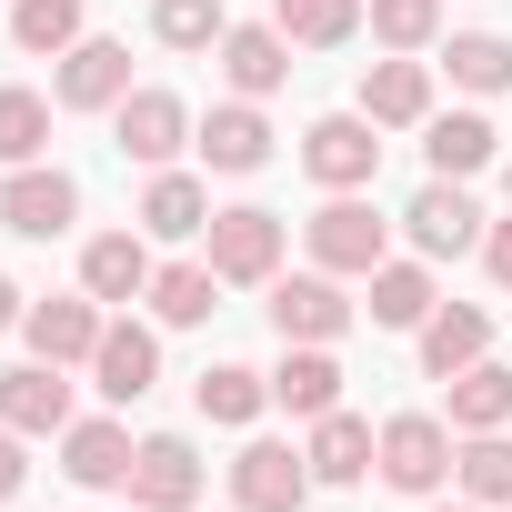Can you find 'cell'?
I'll return each mask as SVG.
<instances>
[{"mask_svg":"<svg viewBox=\"0 0 512 512\" xmlns=\"http://www.w3.org/2000/svg\"><path fill=\"white\" fill-rule=\"evenodd\" d=\"M372 472H382L392 492L432 502V492L452 482V422H442V412H392V422H382V452H372Z\"/></svg>","mask_w":512,"mask_h":512,"instance_id":"cell-1","label":"cell"},{"mask_svg":"<svg viewBox=\"0 0 512 512\" xmlns=\"http://www.w3.org/2000/svg\"><path fill=\"white\" fill-rule=\"evenodd\" d=\"M312 262H322V272H362V282H372V272L392 262V221H382L362 191H332V201L312 211Z\"/></svg>","mask_w":512,"mask_h":512,"instance_id":"cell-2","label":"cell"},{"mask_svg":"<svg viewBox=\"0 0 512 512\" xmlns=\"http://www.w3.org/2000/svg\"><path fill=\"white\" fill-rule=\"evenodd\" d=\"M211 272L221 282H282V211L241 201V211H211Z\"/></svg>","mask_w":512,"mask_h":512,"instance_id":"cell-3","label":"cell"},{"mask_svg":"<svg viewBox=\"0 0 512 512\" xmlns=\"http://www.w3.org/2000/svg\"><path fill=\"white\" fill-rule=\"evenodd\" d=\"M302 171H312L322 191H372V171H382V131H372L362 111H332V121L302 131Z\"/></svg>","mask_w":512,"mask_h":512,"instance_id":"cell-4","label":"cell"},{"mask_svg":"<svg viewBox=\"0 0 512 512\" xmlns=\"http://www.w3.org/2000/svg\"><path fill=\"white\" fill-rule=\"evenodd\" d=\"M71 221H81V181H71V171L21 161L11 181H0V231H21V241H61Z\"/></svg>","mask_w":512,"mask_h":512,"instance_id":"cell-5","label":"cell"},{"mask_svg":"<svg viewBox=\"0 0 512 512\" xmlns=\"http://www.w3.org/2000/svg\"><path fill=\"white\" fill-rule=\"evenodd\" d=\"M101 332H111V322H101V302H91V292H51V302H31V312H21L31 362H61V372H71V362H91V352H101Z\"/></svg>","mask_w":512,"mask_h":512,"instance_id":"cell-6","label":"cell"},{"mask_svg":"<svg viewBox=\"0 0 512 512\" xmlns=\"http://www.w3.org/2000/svg\"><path fill=\"white\" fill-rule=\"evenodd\" d=\"M231 502H241V512H302V502H312V462H302L292 442H241Z\"/></svg>","mask_w":512,"mask_h":512,"instance_id":"cell-7","label":"cell"},{"mask_svg":"<svg viewBox=\"0 0 512 512\" xmlns=\"http://www.w3.org/2000/svg\"><path fill=\"white\" fill-rule=\"evenodd\" d=\"M402 231H412L422 262H452V251H472V241H482V211H472V191H462V181H442V171H432V181L412 191Z\"/></svg>","mask_w":512,"mask_h":512,"instance_id":"cell-8","label":"cell"},{"mask_svg":"<svg viewBox=\"0 0 512 512\" xmlns=\"http://www.w3.org/2000/svg\"><path fill=\"white\" fill-rule=\"evenodd\" d=\"M272 332H282V342H342V332H352L342 272H292V282H272Z\"/></svg>","mask_w":512,"mask_h":512,"instance_id":"cell-9","label":"cell"},{"mask_svg":"<svg viewBox=\"0 0 512 512\" xmlns=\"http://www.w3.org/2000/svg\"><path fill=\"white\" fill-rule=\"evenodd\" d=\"M51 101H61V111H121V101H131V51H121V41H71Z\"/></svg>","mask_w":512,"mask_h":512,"instance_id":"cell-10","label":"cell"},{"mask_svg":"<svg viewBox=\"0 0 512 512\" xmlns=\"http://www.w3.org/2000/svg\"><path fill=\"white\" fill-rule=\"evenodd\" d=\"M362 121H372V131H422V121H432V61H412V51L372 61V71H362Z\"/></svg>","mask_w":512,"mask_h":512,"instance_id":"cell-11","label":"cell"},{"mask_svg":"<svg viewBox=\"0 0 512 512\" xmlns=\"http://www.w3.org/2000/svg\"><path fill=\"white\" fill-rule=\"evenodd\" d=\"M111 131H121V151H131V161L171 171V161H181V141H191V101H181V91H131V101L111 111Z\"/></svg>","mask_w":512,"mask_h":512,"instance_id":"cell-12","label":"cell"},{"mask_svg":"<svg viewBox=\"0 0 512 512\" xmlns=\"http://www.w3.org/2000/svg\"><path fill=\"white\" fill-rule=\"evenodd\" d=\"M131 502H141V512H191V502H201V452H191L181 432H151V442L131 452Z\"/></svg>","mask_w":512,"mask_h":512,"instance_id":"cell-13","label":"cell"},{"mask_svg":"<svg viewBox=\"0 0 512 512\" xmlns=\"http://www.w3.org/2000/svg\"><path fill=\"white\" fill-rule=\"evenodd\" d=\"M221 81H231L241 101H272V91L292 81V41H282L272 21H241V31H221Z\"/></svg>","mask_w":512,"mask_h":512,"instance_id":"cell-14","label":"cell"},{"mask_svg":"<svg viewBox=\"0 0 512 512\" xmlns=\"http://www.w3.org/2000/svg\"><path fill=\"white\" fill-rule=\"evenodd\" d=\"M0 422L11 432H71V382H61V362H21V372H0Z\"/></svg>","mask_w":512,"mask_h":512,"instance_id":"cell-15","label":"cell"},{"mask_svg":"<svg viewBox=\"0 0 512 512\" xmlns=\"http://www.w3.org/2000/svg\"><path fill=\"white\" fill-rule=\"evenodd\" d=\"M272 402H282V412H302V422L342 412V362H332V342H282V372H272Z\"/></svg>","mask_w":512,"mask_h":512,"instance_id":"cell-16","label":"cell"},{"mask_svg":"<svg viewBox=\"0 0 512 512\" xmlns=\"http://www.w3.org/2000/svg\"><path fill=\"white\" fill-rule=\"evenodd\" d=\"M472 362H492V312L442 302V312L422 322V372H432V382H452V372H472Z\"/></svg>","mask_w":512,"mask_h":512,"instance_id":"cell-17","label":"cell"},{"mask_svg":"<svg viewBox=\"0 0 512 512\" xmlns=\"http://www.w3.org/2000/svg\"><path fill=\"white\" fill-rule=\"evenodd\" d=\"M91 382H101V402H141V392L161 382V342H151L141 322H111L101 352H91Z\"/></svg>","mask_w":512,"mask_h":512,"instance_id":"cell-18","label":"cell"},{"mask_svg":"<svg viewBox=\"0 0 512 512\" xmlns=\"http://www.w3.org/2000/svg\"><path fill=\"white\" fill-rule=\"evenodd\" d=\"M81 292H91V302H141V292H151V241H141V231H101V241L81 251Z\"/></svg>","mask_w":512,"mask_h":512,"instance_id":"cell-19","label":"cell"},{"mask_svg":"<svg viewBox=\"0 0 512 512\" xmlns=\"http://www.w3.org/2000/svg\"><path fill=\"white\" fill-rule=\"evenodd\" d=\"M191 141H201V161H211V171H231V181L272 161V121L251 111V101H221V111H211V121H201Z\"/></svg>","mask_w":512,"mask_h":512,"instance_id":"cell-20","label":"cell"},{"mask_svg":"<svg viewBox=\"0 0 512 512\" xmlns=\"http://www.w3.org/2000/svg\"><path fill=\"white\" fill-rule=\"evenodd\" d=\"M372 452H382V432H372L362 412H322V422H312V442H302L312 482H362V472H372Z\"/></svg>","mask_w":512,"mask_h":512,"instance_id":"cell-21","label":"cell"},{"mask_svg":"<svg viewBox=\"0 0 512 512\" xmlns=\"http://www.w3.org/2000/svg\"><path fill=\"white\" fill-rule=\"evenodd\" d=\"M131 452H141V442H131L121 422H71V432H61V472H71L81 492H111V482H131Z\"/></svg>","mask_w":512,"mask_h":512,"instance_id":"cell-22","label":"cell"},{"mask_svg":"<svg viewBox=\"0 0 512 512\" xmlns=\"http://www.w3.org/2000/svg\"><path fill=\"white\" fill-rule=\"evenodd\" d=\"M141 231H151V241H191V231H211V191H201L191 171H151V191H141Z\"/></svg>","mask_w":512,"mask_h":512,"instance_id":"cell-23","label":"cell"},{"mask_svg":"<svg viewBox=\"0 0 512 512\" xmlns=\"http://www.w3.org/2000/svg\"><path fill=\"white\" fill-rule=\"evenodd\" d=\"M272 31L292 51H342L362 41V0H272Z\"/></svg>","mask_w":512,"mask_h":512,"instance_id":"cell-24","label":"cell"},{"mask_svg":"<svg viewBox=\"0 0 512 512\" xmlns=\"http://www.w3.org/2000/svg\"><path fill=\"white\" fill-rule=\"evenodd\" d=\"M191 402H201V422H262V402H272V372H251V362H211L201 382H191Z\"/></svg>","mask_w":512,"mask_h":512,"instance_id":"cell-25","label":"cell"},{"mask_svg":"<svg viewBox=\"0 0 512 512\" xmlns=\"http://www.w3.org/2000/svg\"><path fill=\"white\" fill-rule=\"evenodd\" d=\"M171 332H191V322H211L221 312V272L211 262H171V272H151V292H141Z\"/></svg>","mask_w":512,"mask_h":512,"instance_id":"cell-26","label":"cell"},{"mask_svg":"<svg viewBox=\"0 0 512 512\" xmlns=\"http://www.w3.org/2000/svg\"><path fill=\"white\" fill-rule=\"evenodd\" d=\"M432 312H442V292H432L422 262H382V272H372V322H382V332H422Z\"/></svg>","mask_w":512,"mask_h":512,"instance_id":"cell-27","label":"cell"},{"mask_svg":"<svg viewBox=\"0 0 512 512\" xmlns=\"http://www.w3.org/2000/svg\"><path fill=\"white\" fill-rule=\"evenodd\" d=\"M422 151H432L442 181H472V171L492 161V121H482V111H442V121H422Z\"/></svg>","mask_w":512,"mask_h":512,"instance_id":"cell-28","label":"cell"},{"mask_svg":"<svg viewBox=\"0 0 512 512\" xmlns=\"http://www.w3.org/2000/svg\"><path fill=\"white\" fill-rule=\"evenodd\" d=\"M502 422H512V372L502 362L452 372V432H502Z\"/></svg>","mask_w":512,"mask_h":512,"instance_id":"cell-29","label":"cell"},{"mask_svg":"<svg viewBox=\"0 0 512 512\" xmlns=\"http://www.w3.org/2000/svg\"><path fill=\"white\" fill-rule=\"evenodd\" d=\"M41 151H51V101H41L31 81H0V161L21 171V161H41Z\"/></svg>","mask_w":512,"mask_h":512,"instance_id":"cell-30","label":"cell"},{"mask_svg":"<svg viewBox=\"0 0 512 512\" xmlns=\"http://www.w3.org/2000/svg\"><path fill=\"white\" fill-rule=\"evenodd\" d=\"M452 482H462L472 502H512V432H462Z\"/></svg>","mask_w":512,"mask_h":512,"instance_id":"cell-31","label":"cell"},{"mask_svg":"<svg viewBox=\"0 0 512 512\" xmlns=\"http://www.w3.org/2000/svg\"><path fill=\"white\" fill-rule=\"evenodd\" d=\"M221 31H231L221 0H151V41L161 51H221Z\"/></svg>","mask_w":512,"mask_h":512,"instance_id":"cell-32","label":"cell"},{"mask_svg":"<svg viewBox=\"0 0 512 512\" xmlns=\"http://www.w3.org/2000/svg\"><path fill=\"white\" fill-rule=\"evenodd\" d=\"M442 71H452L462 91H512V41H502V31H452Z\"/></svg>","mask_w":512,"mask_h":512,"instance_id":"cell-33","label":"cell"},{"mask_svg":"<svg viewBox=\"0 0 512 512\" xmlns=\"http://www.w3.org/2000/svg\"><path fill=\"white\" fill-rule=\"evenodd\" d=\"M11 41L61 61L71 41H91V31H81V0H11Z\"/></svg>","mask_w":512,"mask_h":512,"instance_id":"cell-34","label":"cell"},{"mask_svg":"<svg viewBox=\"0 0 512 512\" xmlns=\"http://www.w3.org/2000/svg\"><path fill=\"white\" fill-rule=\"evenodd\" d=\"M362 21H372L382 51H422L442 31V0H362Z\"/></svg>","mask_w":512,"mask_h":512,"instance_id":"cell-35","label":"cell"},{"mask_svg":"<svg viewBox=\"0 0 512 512\" xmlns=\"http://www.w3.org/2000/svg\"><path fill=\"white\" fill-rule=\"evenodd\" d=\"M482 272L512 292V221H492V231H482Z\"/></svg>","mask_w":512,"mask_h":512,"instance_id":"cell-36","label":"cell"},{"mask_svg":"<svg viewBox=\"0 0 512 512\" xmlns=\"http://www.w3.org/2000/svg\"><path fill=\"white\" fill-rule=\"evenodd\" d=\"M21 442H31V432L0 422V502H11V492H21V472H31V462H21Z\"/></svg>","mask_w":512,"mask_h":512,"instance_id":"cell-37","label":"cell"},{"mask_svg":"<svg viewBox=\"0 0 512 512\" xmlns=\"http://www.w3.org/2000/svg\"><path fill=\"white\" fill-rule=\"evenodd\" d=\"M21 312H31V302L11 292V272H0V332H21Z\"/></svg>","mask_w":512,"mask_h":512,"instance_id":"cell-38","label":"cell"},{"mask_svg":"<svg viewBox=\"0 0 512 512\" xmlns=\"http://www.w3.org/2000/svg\"><path fill=\"white\" fill-rule=\"evenodd\" d=\"M442 512H472V502H442Z\"/></svg>","mask_w":512,"mask_h":512,"instance_id":"cell-39","label":"cell"},{"mask_svg":"<svg viewBox=\"0 0 512 512\" xmlns=\"http://www.w3.org/2000/svg\"><path fill=\"white\" fill-rule=\"evenodd\" d=\"M231 512H241V502H231Z\"/></svg>","mask_w":512,"mask_h":512,"instance_id":"cell-40","label":"cell"},{"mask_svg":"<svg viewBox=\"0 0 512 512\" xmlns=\"http://www.w3.org/2000/svg\"><path fill=\"white\" fill-rule=\"evenodd\" d=\"M131 512H141V502H131Z\"/></svg>","mask_w":512,"mask_h":512,"instance_id":"cell-41","label":"cell"},{"mask_svg":"<svg viewBox=\"0 0 512 512\" xmlns=\"http://www.w3.org/2000/svg\"><path fill=\"white\" fill-rule=\"evenodd\" d=\"M502 512H512V502H502Z\"/></svg>","mask_w":512,"mask_h":512,"instance_id":"cell-42","label":"cell"}]
</instances>
